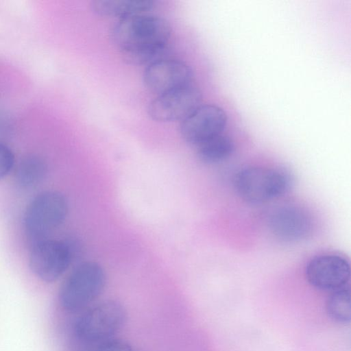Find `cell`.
Returning a JSON list of instances; mask_svg holds the SVG:
<instances>
[{
  "instance_id": "1",
  "label": "cell",
  "mask_w": 351,
  "mask_h": 351,
  "mask_svg": "<svg viewBox=\"0 0 351 351\" xmlns=\"http://www.w3.org/2000/svg\"><path fill=\"white\" fill-rule=\"evenodd\" d=\"M171 34V26L165 19L143 13L119 20L111 38L125 61L147 65L161 58Z\"/></svg>"
},
{
  "instance_id": "2",
  "label": "cell",
  "mask_w": 351,
  "mask_h": 351,
  "mask_svg": "<svg viewBox=\"0 0 351 351\" xmlns=\"http://www.w3.org/2000/svg\"><path fill=\"white\" fill-rule=\"evenodd\" d=\"M106 285V271L99 263L81 262L62 283L58 293L60 304L67 312L84 310L99 297Z\"/></svg>"
},
{
  "instance_id": "3",
  "label": "cell",
  "mask_w": 351,
  "mask_h": 351,
  "mask_svg": "<svg viewBox=\"0 0 351 351\" xmlns=\"http://www.w3.org/2000/svg\"><path fill=\"white\" fill-rule=\"evenodd\" d=\"M69 204L61 192L47 190L38 193L27 205L23 227L30 247L49 237L65 221Z\"/></svg>"
},
{
  "instance_id": "4",
  "label": "cell",
  "mask_w": 351,
  "mask_h": 351,
  "mask_svg": "<svg viewBox=\"0 0 351 351\" xmlns=\"http://www.w3.org/2000/svg\"><path fill=\"white\" fill-rule=\"evenodd\" d=\"M293 183L290 173L282 168L248 167L236 175L234 186L244 201L260 204L286 193Z\"/></svg>"
},
{
  "instance_id": "5",
  "label": "cell",
  "mask_w": 351,
  "mask_h": 351,
  "mask_svg": "<svg viewBox=\"0 0 351 351\" xmlns=\"http://www.w3.org/2000/svg\"><path fill=\"white\" fill-rule=\"evenodd\" d=\"M127 319L125 307L119 302L106 300L85 308L75 320L73 332L82 343L114 337Z\"/></svg>"
},
{
  "instance_id": "6",
  "label": "cell",
  "mask_w": 351,
  "mask_h": 351,
  "mask_svg": "<svg viewBox=\"0 0 351 351\" xmlns=\"http://www.w3.org/2000/svg\"><path fill=\"white\" fill-rule=\"evenodd\" d=\"M75 260L66 238L47 239L31 246L28 264L38 279L51 283L58 280Z\"/></svg>"
},
{
  "instance_id": "7",
  "label": "cell",
  "mask_w": 351,
  "mask_h": 351,
  "mask_svg": "<svg viewBox=\"0 0 351 351\" xmlns=\"http://www.w3.org/2000/svg\"><path fill=\"white\" fill-rule=\"evenodd\" d=\"M143 80L147 88L158 96L193 84V73L182 61L160 58L147 65Z\"/></svg>"
},
{
  "instance_id": "8",
  "label": "cell",
  "mask_w": 351,
  "mask_h": 351,
  "mask_svg": "<svg viewBox=\"0 0 351 351\" xmlns=\"http://www.w3.org/2000/svg\"><path fill=\"white\" fill-rule=\"evenodd\" d=\"M305 277L314 288L332 292L348 285L350 278V263L340 254H320L308 263Z\"/></svg>"
},
{
  "instance_id": "9",
  "label": "cell",
  "mask_w": 351,
  "mask_h": 351,
  "mask_svg": "<svg viewBox=\"0 0 351 351\" xmlns=\"http://www.w3.org/2000/svg\"><path fill=\"white\" fill-rule=\"evenodd\" d=\"M226 123V113L221 108L200 104L181 121L180 132L185 141L198 146L222 134Z\"/></svg>"
},
{
  "instance_id": "10",
  "label": "cell",
  "mask_w": 351,
  "mask_h": 351,
  "mask_svg": "<svg viewBox=\"0 0 351 351\" xmlns=\"http://www.w3.org/2000/svg\"><path fill=\"white\" fill-rule=\"evenodd\" d=\"M199 90L193 85L156 96L148 106L149 117L157 122L182 121L201 104Z\"/></svg>"
},
{
  "instance_id": "11",
  "label": "cell",
  "mask_w": 351,
  "mask_h": 351,
  "mask_svg": "<svg viewBox=\"0 0 351 351\" xmlns=\"http://www.w3.org/2000/svg\"><path fill=\"white\" fill-rule=\"evenodd\" d=\"M268 226L278 239L296 242L306 239L313 230V219L304 208L288 204L275 209L269 215Z\"/></svg>"
},
{
  "instance_id": "12",
  "label": "cell",
  "mask_w": 351,
  "mask_h": 351,
  "mask_svg": "<svg viewBox=\"0 0 351 351\" xmlns=\"http://www.w3.org/2000/svg\"><path fill=\"white\" fill-rule=\"evenodd\" d=\"M155 5L152 0H95L91 9L97 15L119 18L120 20L146 13Z\"/></svg>"
},
{
  "instance_id": "13",
  "label": "cell",
  "mask_w": 351,
  "mask_h": 351,
  "mask_svg": "<svg viewBox=\"0 0 351 351\" xmlns=\"http://www.w3.org/2000/svg\"><path fill=\"white\" fill-rule=\"evenodd\" d=\"M47 172V164L41 156L28 154L14 167V183L20 189H31L44 180Z\"/></svg>"
},
{
  "instance_id": "14",
  "label": "cell",
  "mask_w": 351,
  "mask_h": 351,
  "mask_svg": "<svg viewBox=\"0 0 351 351\" xmlns=\"http://www.w3.org/2000/svg\"><path fill=\"white\" fill-rule=\"evenodd\" d=\"M199 159L206 164H215L228 158L234 152V144L228 136L219 134L197 146Z\"/></svg>"
},
{
  "instance_id": "15",
  "label": "cell",
  "mask_w": 351,
  "mask_h": 351,
  "mask_svg": "<svg viewBox=\"0 0 351 351\" xmlns=\"http://www.w3.org/2000/svg\"><path fill=\"white\" fill-rule=\"evenodd\" d=\"M350 296L348 286L331 292L326 302V312L330 319L339 324H348L350 322Z\"/></svg>"
},
{
  "instance_id": "16",
  "label": "cell",
  "mask_w": 351,
  "mask_h": 351,
  "mask_svg": "<svg viewBox=\"0 0 351 351\" xmlns=\"http://www.w3.org/2000/svg\"><path fill=\"white\" fill-rule=\"evenodd\" d=\"M83 345L80 351H133L127 341L114 337Z\"/></svg>"
},
{
  "instance_id": "17",
  "label": "cell",
  "mask_w": 351,
  "mask_h": 351,
  "mask_svg": "<svg viewBox=\"0 0 351 351\" xmlns=\"http://www.w3.org/2000/svg\"><path fill=\"white\" fill-rule=\"evenodd\" d=\"M15 157L11 149L0 141V180L14 169Z\"/></svg>"
}]
</instances>
